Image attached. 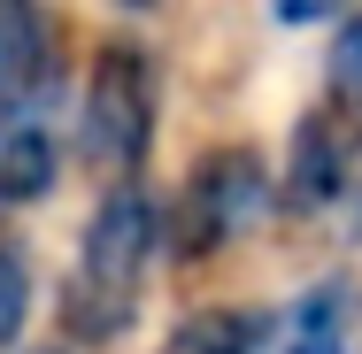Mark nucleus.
I'll return each instance as SVG.
<instances>
[{
  "instance_id": "2",
  "label": "nucleus",
  "mask_w": 362,
  "mask_h": 354,
  "mask_svg": "<svg viewBox=\"0 0 362 354\" xmlns=\"http://www.w3.org/2000/svg\"><path fill=\"white\" fill-rule=\"evenodd\" d=\"M262 193H270V177H262V162L239 146V154H209L201 170H193V185L177 193V208H170V254L177 262H201V254H216L223 239H239L255 216H262Z\"/></svg>"
},
{
  "instance_id": "10",
  "label": "nucleus",
  "mask_w": 362,
  "mask_h": 354,
  "mask_svg": "<svg viewBox=\"0 0 362 354\" xmlns=\"http://www.w3.org/2000/svg\"><path fill=\"white\" fill-rule=\"evenodd\" d=\"M332 93L362 108V16L339 31V47H332Z\"/></svg>"
},
{
  "instance_id": "5",
  "label": "nucleus",
  "mask_w": 362,
  "mask_h": 354,
  "mask_svg": "<svg viewBox=\"0 0 362 354\" xmlns=\"http://www.w3.org/2000/svg\"><path fill=\"white\" fill-rule=\"evenodd\" d=\"M347 131H339V116H308L300 131H293V170H286V201L293 208H324L339 185H347Z\"/></svg>"
},
{
  "instance_id": "12",
  "label": "nucleus",
  "mask_w": 362,
  "mask_h": 354,
  "mask_svg": "<svg viewBox=\"0 0 362 354\" xmlns=\"http://www.w3.org/2000/svg\"><path fill=\"white\" fill-rule=\"evenodd\" d=\"M124 8H154V0H124Z\"/></svg>"
},
{
  "instance_id": "13",
  "label": "nucleus",
  "mask_w": 362,
  "mask_h": 354,
  "mask_svg": "<svg viewBox=\"0 0 362 354\" xmlns=\"http://www.w3.org/2000/svg\"><path fill=\"white\" fill-rule=\"evenodd\" d=\"M47 354H54V347H47Z\"/></svg>"
},
{
  "instance_id": "11",
  "label": "nucleus",
  "mask_w": 362,
  "mask_h": 354,
  "mask_svg": "<svg viewBox=\"0 0 362 354\" xmlns=\"http://www.w3.org/2000/svg\"><path fill=\"white\" fill-rule=\"evenodd\" d=\"M286 23H316V16H332V8H347V0H270Z\"/></svg>"
},
{
  "instance_id": "7",
  "label": "nucleus",
  "mask_w": 362,
  "mask_h": 354,
  "mask_svg": "<svg viewBox=\"0 0 362 354\" xmlns=\"http://www.w3.org/2000/svg\"><path fill=\"white\" fill-rule=\"evenodd\" d=\"M54 185V139L39 131V116H16L0 131V208H23Z\"/></svg>"
},
{
  "instance_id": "8",
  "label": "nucleus",
  "mask_w": 362,
  "mask_h": 354,
  "mask_svg": "<svg viewBox=\"0 0 362 354\" xmlns=\"http://www.w3.org/2000/svg\"><path fill=\"white\" fill-rule=\"evenodd\" d=\"M262 339V316H239V308H209V316H193V324H177L162 354H255Z\"/></svg>"
},
{
  "instance_id": "4",
  "label": "nucleus",
  "mask_w": 362,
  "mask_h": 354,
  "mask_svg": "<svg viewBox=\"0 0 362 354\" xmlns=\"http://www.w3.org/2000/svg\"><path fill=\"white\" fill-rule=\"evenodd\" d=\"M54 85V39L39 0H0V116H39V93Z\"/></svg>"
},
{
  "instance_id": "6",
  "label": "nucleus",
  "mask_w": 362,
  "mask_h": 354,
  "mask_svg": "<svg viewBox=\"0 0 362 354\" xmlns=\"http://www.w3.org/2000/svg\"><path fill=\"white\" fill-rule=\"evenodd\" d=\"M347 339H355V285L324 278L316 293H300L286 324V354H347Z\"/></svg>"
},
{
  "instance_id": "9",
  "label": "nucleus",
  "mask_w": 362,
  "mask_h": 354,
  "mask_svg": "<svg viewBox=\"0 0 362 354\" xmlns=\"http://www.w3.org/2000/svg\"><path fill=\"white\" fill-rule=\"evenodd\" d=\"M23 308H31V270H23V254H16V247H0V347L16 339Z\"/></svg>"
},
{
  "instance_id": "1",
  "label": "nucleus",
  "mask_w": 362,
  "mask_h": 354,
  "mask_svg": "<svg viewBox=\"0 0 362 354\" xmlns=\"http://www.w3.org/2000/svg\"><path fill=\"white\" fill-rule=\"evenodd\" d=\"M154 239H162L154 201H146L139 185H116L100 201V216H93L85 254H77V270H70V293H62V324H70L77 347H100V339H116L132 324L139 270H146V254H154Z\"/></svg>"
},
{
  "instance_id": "3",
  "label": "nucleus",
  "mask_w": 362,
  "mask_h": 354,
  "mask_svg": "<svg viewBox=\"0 0 362 354\" xmlns=\"http://www.w3.org/2000/svg\"><path fill=\"white\" fill-rule=\"evenodd\" d=\"M154 131V70L139 47H108L85 85V154L100 170H132Z\"/></svg>"
}]
</instances>
